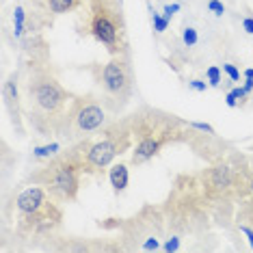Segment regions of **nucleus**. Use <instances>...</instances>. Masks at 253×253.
Returning a JSON list of instances; mask_svg holds the SVG:
<instances>
[{
    "instance_id": "2eb2a0df",
    "label": "nucleus",
    "mask_w": 253,
    "mask_h": 253,
    "mask_svg": "<svg viewBox=\"0 0 253 253\" xmlns=\"http://www.w3.org/2000/svg\"><path fill=\"white\" fill-rule=\"evenodd\" d=\"M108 180H111V186L115 195H122L128 188L130 182V173H128V165L126 163H113L111 169H108Z\"/></svg>"
},
{
    "instance_id": "5701e85b",
    "label": "nucleus",
    "mask_w": 253,
    "mask_h": 253,
    "mask_svg": "<svg viewBox=\"0 0 253 253\" xmlns=\"http://www.w3.org/2000/svg\"><path fill=\"white\" fill-rule=\"evenodd\" d=\"M206 9L210 11V13H214L216 18H223V15L227 13V9H225V4L221 2V0H208V4H206Z\"/></svg>"
},
{
    "instance_id": "a211bd4d",
    "label": "nucleus",
    "mask_w": 253,
    "mask_h": 253,
    "mask_svg": "<svg viewBox=\"0 0 253 253\" xmlns=\"http://www.w3.org/2000/svg\"><path fill=\"white\" fill-rule=\"evenodd\" d=\"M180 42H182V48H186V52H193V50L199 45V31L195 26H188L186 24V26L182 28Z\"/></svg>"
},
{
    "instance_id": "7ed1b4c3",
    "label": "nucleus",
    "mask_w": 253,
    "mask_h": 253,
    "mask_svg": "<svg viewBox=\"0 0 253 253\" xmlns=\"http://www.w3.org/2000/svg\"><path fill=\"white\" fill-rule=\"evenodd\" d=\"M134 136L132 147V167H141L156 158L165 147L175 143H186L188 136V119H182L163 108H154L143 104L134 113L128 115Z\"/></svg>"
},
{
    "instance_id": "393cba45",
    "label": "nucleus",
    "mask_w": 253,
    "mask_h": 253,
    "mask_svg": "<svg viewBox=\"0 0 253 253\" xmlns=\"http://www.w3.org/2000/svg\"><path fill=\"white\" fill-rule=\"evenodd\" d=\"M186 87L193 89V91H197V93H204L206 89H210V84L206 83V78H204V80H199V78H188V80H186Z\"/></svg>"
},
{
    "instance_id": "4be33fe9",
    "label": "nucleus",
    "mask_w": 253,
    "mask_h": 253,
    "mask_svg": "<svg viewBox=\"0 0 253 253\" xmlns=\"http://www.w3.org/2000/svg\"><path fill=\"white\" fill-rule=\"evenodd\" d=\"M221 70H223V74L227 76L229 83H234V84H238V83H240V78H243V74H240V70L234 65V63H223Z\"/></svg>"
},
{
    "instance_id": "f03ea898",
    "label": "nucleus",
    "mask_w": 253,
    "mask_h": 253,
    "mask_svg": "<svg viewBox=\"0 0 253 253\" xmlns=\"http://www.w3.org/2000/svg\"><path fill=\"white\" fill-rule=\"evenodd\" d=\"M76 93L61 84L50 59H28L22 67V106L31 130L43 139H54L72 97Z\"/></svg>"
},
{
    "instance_id": "1a4fd4ad",
    "label": "nucleus",
    "mask_w": 253,
    "mask_h": 253,
    "mask_svg": "<svg viewBox=\"0 0 253 253\" xmlns=\"http://www.w3.org/2000/svg\"><path fill=\"white\" fill-rule=\"evenodd\" d=\"M108 122H111V111L106 108L100 95L93 91L78 93L72 97L54 139L63 141L65 145H72V143L95 136Z\"/></svg>"
},
{
    "instance_id": "7c9ffc66",
    "label": "nucleus",
    "mask_w": 253,
    "mask_h": 253,
    "mask_svg": "<svg viewBox=\"0 0 253 253\" xmlns=\"http://www.w3.org/2000/svg\"><path fill=\"white\" fill-rule=\"evenodd\" d=\"M243 78L249 80V83H253V67H247V70L243 72Z\"/></svg>"
},
{
    "instance_id": "39448f33",
    "label": "nucleus",
    "mask_w": 253,
    "mask_h": 253,
    "mask_svg": "<svg viewBox=\"0 0 253 253\" xmlns=\"http://www.w3.org/2000/svg\"><path fill=\"white\" fill-rule=\"evenodd\" d=\"M78 13V37L95 39L111 56H130L124 0H84Z\"/></svg>"
},
{
    "instance_id": "bb28decb",
    "label": "nucleus",
    "mask_w": 253,
    "mask_h": 253,
    "mask_svg": "<svg viewBox=\"0 0 253 253\" xmlns=\"http://www.w3.org/2000/svg\"><path fill=\"white\" fill-rule=\"evenodd\" d=\"M177 11H180V4H177V2H173V4H163V15L169 22L173 20V15L177 13Z\"/></svg>"
},
{
    "instance_id": "ddd939ff",
    "label": "nucleus",
    "mask_w": 253,
    "mask_h": 253,
    "mask_svg": "<svg viewBox=\"0 0 253 253\" xmlns=\"http://www.w3.org/2000/svg\"><path fill=\"white\" fill-rule=\"evenodd\" d=\"M186 145L195 152V156L204 158L206 165L216 163L225 156L227 152H232V143L218 139L216 134H208V132H201L193 126H188V136H186Z\"/></svg>"
},
{
    "instance_id": "4468645a",
    "label": "nucleus",
    "mask_w": 253,
    "mask_h": 253,
    "mask_svg": "<svg viewBox=\"0 0 253 253\" xmlns=\"http://www.w3.org/2000/svg\"><path fill=\"white\" fill-rule=\"evenodd\" d=\"M22 70H15L13 74H9V78L2 84V100H4V108H7L11 124L18 130L20 136H24V106H22Z\"/></svg>"
},
{
    "instance_id": "412c9836",
    "label": "nucleus",
    "mask_w": 253,
    "mask_h": 253,
    "mask_svg": "<svg viewBox=\"0 0 253 253\" xmlns=\"http://www.w3.org/2000/svg\"><path fill=\"white\" fill-rule=\"evenodd\" d=\"M182 238L184 236H180V234H167L165 240H163V247H160V251H167V253L180 251L182 249Z\"/></svg>"
},
{
    "instance_id": "0eeeda50",
    "label": "nucleus",
    "mask_w": 253,
    "mask_h": 253,
    "mask_svg": "<svg viewBox=\"0 0 253 253\" xmlns=\"http://www.w3.org/2000/svg\"><path fill=\"white\" fill-rule=\"evenodd\" d=\"M15 227L22 238H37L59 232L63 225V204L39 184H31L15 197Z\"/></svg>"
},
{
    "instance_id": "c85d7f7f",
    "label": "nucleus",
    "mask_w": 253,
    "mask_h": 253,
    "mask_svg": "<svg viewBox=\"0 0 253 253\" xmlns=\"http://www.w3.org/2000/svg\"><path fill=\"white\" fill-rule=\"evenodd\" d=\"M188 126H193V128H197V130H201V132H208V134H216V130L212 128L210 124H204V122H191V119H188Z\"/></svg>"
},
{
    "instance_id": "dca6fc26",
    "label": "nucleus",
    "mask_w": 253,
    "mask_h": 253,
    "mask_svg": "<svg viewBox=\"0 0 253 253\" xmlns=\"http://www.w3.org/2000/svg\"><path fill=\"white\" fill-rule=\"evenodd\" d=\"M251 193L249 197L243 199L238 204V210H236V223H247V225L253 227V156H251Z\"/></svg>"
},
{
    "instance_id": "9d476101",
    "label": "nucleus",
    "mask_w": 253,
    "mask_h": 253,
    "mask_svg": "<svg viewBox=\"0 0 253 253\" xmlns=\"http://www.w3.org/2000/svg\"><path fill=\"white\" fill-rule=\"evenodd\" d=\"M134 147L130 117H115L100 130V136H91L87 156H84V175L102 177L111 169V165L122 154Z\"/></svg>"
},
{
    "instance_id": "c756f323",
    "label": "nucleus",
    "mask_w": 253,
    "mask_h": 253,
    "mask_svg": "<svg viewBox=\"0 0 253 253\" xmlns=\"http://www.w3.org/2000/svg\"><path fill=\"white\" fill-rule=\"evenodd\" d=\"M225 104L229 106V108H238L240 104H238V97L234 95V91H227L225 93Z\"/></svg>"
},
{
    "instance_id": "f8f14e48",
    "label": "nucleus",
    "mask_w": 253,
    "mask_h": 253,
    "mask_svg": "<svg viewBox=\"0 0 253 253\" xmlns=\"http://www.w3.org/2000/svg\"><path fill=\"white\" fill-rule=\"evenodd\" d=\"M84 0H26V35H39L45 26H52L56 18L78 13Z\"/></svg>"
},
{
    "instance_id": "6e6552de",
    "label": "nucleus",
    "mask_w": 253,
    "mask_h": 253,
    "mask_svg": "<svg viewBox=\"0 0 253 253\" xmlns=\"http://www.w3.org/2000/svg\"><path fill=\"white\" fill-rule=\"evenodd\" d=\"M97 225L108 232H117L124 251H160L167 236V221L163 206L145 204L128 218H104Z\"/></svg>"
},
{
    "instance_id": "20e7f679",
    "label": "nucleus",
    "mask_w": 253,
    "mask_h": 253,
    "mask_svg": "<svg viewBox=\"0 0 253 253\" xmlns=\"http://www.w3.org/2000/svg\"><path fill=\"white\" fill-rule=\"evenodd\" d=\"M89 139L65 145L56 156L45 160L42 167L31 171L26 184H39L48 191L59 204H74L78 199L80 184L84 175V156H87Z\"/></svg>"
},
{
    "instance_id": "f3484780",
    "label": "nucleus",
    "mask_w": 253,
    "mask_h": 253,
    "mask_svg": "<svg viewBox=\"0 0 253 253\" xmlns=\"http://www.w3.org/2000/svg\"><path fill=\"white\" fill-rule=\"evenodd\" d=\"M63 147H65V143L59 141V139L48 141V143H43V145H35L31 152V160H50L52 156H56Z\"/></svg>"
},
{
    "instance_id": "f257e3e1",
    "label": "nucleus",
    "mask_w": 253,
    "mask_h": 253,
    "mask_svg": "<svg viewBox=\"0 0 253 253\" xmlns=\"http://www.w3.org/2000/svg\"><path fill=\"white\" fill-rule=\"evenodd\" d=\"M195 193L210 212L214 227L229 229L236 225V210L251 193V158L243 152H227L216 163L191 173Z\"/></svg>"
},
{
    "instance_id": "423d86ee",
    "label": "nucleus",
    "mask_w": 253,
    "mask_h": 253,
    "mask_svg": "<svg viewBox=\"0 0 253 253\" xmlns=\"http://www.w3.org/2000/svg\"><path fill=\"white\" fill-rule=\"evenodd\" d=\"M167 221V234L180 236H204L214 227L210 212L201 206L195 193L191 173H177L171 182V191L163 201Z\"/></svg>"
},
{
    "instance_id": "b1692460",
    "label": "nucleus",
    "mask_w": 253,
    "mask_h": 253,
    "mask_svg": "<svg viewBox=\"0 0 253 253\" xmlns=\"http://www.w3.org/2000/svg\"><path fill=\"white\" fill-rule=\"evenodd\" d=\"M232 91H234V95L238 97V104H240V106H245L249 100H253V95H251L245 87H240V84H236V87H232Z\"/></svg>"
},
{
    "instance_id": "aec40b11",
    "label": "nucleus",
    "mask_w": 253,
    "mask_h": 253,
    "mask_svg": "<svg viewBox=\"0 0 253 253\" xmlns=\"http://www.w3.org/2000/svg\"><path fill=\"white\" fill-rule=\"evenodd\" d=\"M206 83L210 84L212 89H218L223 83V70L218 65H210L206 67Z\"/></svg>"
},
{
    "instance_id": "9b49d317",
    "label": "nucleus",
    "mask_w": 253,
    "mask_h": 253,
    "mask_svg": "<svg viewBox=\"0 0 253 253\" xmlns=\"http://www.w3.org/2000/svg\"><path fill=\"white\" fill-rule=\"evenodd\" d=\"M91 78L97 89V95L111 111V115H119L130 104L134 93V72H132L130 56H111L104 65L91 63Z\"/></svg>"
},
{
    "instance_id": "6ab92c4d",
    "label": "nucleus",
    "mask_w": 253,
    "mask_h": 253,
    "mask_svg": "<svg viewBox=\"0 0 253 253\" xmlns=\"http://www.w3.org/2000/svg\"><path fill=\"white\" fill-rule=\"evenodd\" d=\"M147 9H149V22H152L154 33H156V35H165L167 28H169V20H167L163 13H158L156 9H152V4H147Z\"/></svg>"
},
{
    "instance_id": "cd10ccee",
    "label": "nucleus",
    "mask_w": 253,
    "mask_h": 253,
    "mask_svg": "<svg viewBox=\"0 0 253 253\" xmlns=\"http://www.w3.org/2000/svg\"><path fill=\"white\" fill-rule=\"evenodd\" d=\"M236 227H238L240 232L247 236V240H249V247L253 249V227H251V225H247V223H236Z\"/></svg>"
},
{
    "instance_id": "a878e982",
    "label": "nucleus",
    "mask_w": 253,
    "mask_h": 253,
    "mask_svg": "<svg viewBox=\"0 0 253 253\" xmlns=\"http://www.w3.org/2000/svg\"><path fill=\"white\" fill-rule=\"evenodd\" d=\"M240 26H243V31L247 33V35L253 37V13H251V11H247V13L243 15V20H240Z\"/></svg>"
}]
</instances>
